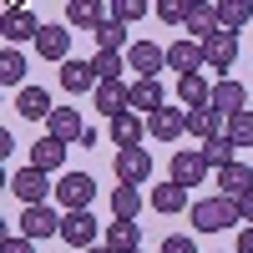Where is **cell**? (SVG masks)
<instances>
[{"mask_svg":"<svg viewBox=\"0 0 253 253\" xmlns=\"http://www.w3.org/2000/svg\"><path fill=\"white\" fill-rule=\"evenodd\" d=\"M137 253H147V248H137Z\"/></svg>","mask_w":253,"mask_h":253,"instance_id":"ee69618b","label":"cell"},{"mask_svg":"<svg viewBox=\"0 0 253 253\" xmlns=\"http://www.w3.org/2000/svg\"><path fill=\"white\" fill-rule=\"evenodd\" d=\"M10 193H15V203L20 208H41V203H51V193H56V182H51V172H41V167H20V172H10Z\"/></svg>","mask_w":253,"mask_h":253,"instance_id":"3957f363","label":"cell"},{"mask_svg":"<svg viewBox=\"0 0 253 253\" xmlns=\"http://www.w3.org/2000/svg\"><path fill=\"white\" fill-rule=\"evenodd\" d=\"M147 203H152V213H162V218H172V213H193V198H187V187H177V182H157L152 193H147Z\"/></svg>","mask_w":253,"mask_h":253,"instance_id":"9a60e30c","label":"cell"},{"mask_svg":"<svg viewBox=\"0 0 253 253\" xmlns=\"http://www.w3.org/2000/svg\"><path fill=\"white\" fill-rule=\"evenodd\" d=\"M0 253H36L26 233H5V243H0Z\"/></svg>","mask_w":253,"mask_h":253,"instance_id":"f35d334b","label":"cell"},{"mask_svg":"<svg viewBox=\"0 0 253 253\" xmlns=\"http://www.w3.org/2000/svg\"><path fill=\"white\" fill-rule=\"evenodd\" d=\"M223 26H218V0H193V15H187V41H213Z\"/></svg>","mask_w":253,"mask_h":253,"instance_id":"4fadbf2b","label":"cell"},{"mask_svg":"<svg viewBox=\"0 0 253 253\" xmlns=\"http://www.w3.org/2000/svg\"><path fill=\"white\" fill-rule=\"evenodd\" d=\"M228 132V122L213 112V107H198V112H187V137H198V142H213Z\"/></svg>","mask_w":253,"mask_h":253,"instance_id":"603a6c76","label":"cell"},{"mask_svg":"<svg viewBox=\"0 0 253 253\" xmlns=\"http://www.w3.org/2000/svg\"><path fill=\"white\" fill-rule=\"evenodd\" d=\"M107 15H112V10H101L96 0H66V20H71V26H86V31H96Z\"/></svg>","mask_w":253,"mask_h":253,"instance_id":"4dcf8cb0","label":"cell"},{"mask_svg":"<svg viewBox=\"0 0 253 253\" xmlns=\"http://www.w3.org/2000/svg\"><path fill=\"white\" fill-rule=\"evenodd\" d=\"M248 20H253V0H218V26H223V31L238 36Z\"/></svg>","mask_w":253,"mask_h":253,"instance_id":"f1b7e54d","label":"cell"},{"mask_svg":"<svg viewBox=\"0 0 253 253\" xmlns=\"http://www.w3.org/2000/svg\"><path fill=\"white\" fill-rule=\"evenodd\" d=\"M0 26H5V46H15V51H20V41H36L46 20H36V10H26V5H10Z\"/></svg>","mask_w":253,"mask_h":253,"instance_id":"8fae6325","label":"cell"},{"mask_svg":"<svg viewBox=\"0 0 253 253\" xmlns=\"http://www.w3.org/2000/svg\"><path fill=\"white\" fill-rule=\"evenodd\" d=\"M96 51H117V56H126V26H122V20H101V26H96Z\"/></svg>","mask_w":253,"mask_h":253,"instance_id":"d6a6232c","label":"cell"},{"mask_svg":"<svg viewBox=\"0 0 253 253\" xmlns=\"http://www.w3.org/2000/svg\"><path fill=\"white\" fill-rule=\"evenodd\" d=\"M126 96H132V112H137V117H157V112L167 107L162 81H132V86H126Z\"/></svg>","mask_w":253,"mask_h":253,"instance_id":"ac0fdd59","label":"cell"},{"mask_svg":"<svg viewBox=\"0 0 253 253\" xmlns=\"http://www.w3.org/2000/svg\"><path fill=\"white\" fill-rule=\"evenodd\" d=\"M208 96H213V86H208L203 76H182V81H177V107H182V112L208 107Z\"/></svg>","mask_w":253,"mask_h":253,"instance_id":"4316f807","label":"cell"},{"mask_svg":"<svg viewBox=\"0 0 253 253\" xmlns=\"http://www.w3.org/2000/svg\"><path fill=\"white\" fill-rule=\"evenodd\" d=\"M86 253H112V248H107V243H96V248H86Z\"/></svg>","mask_w":253,"mask_h":253,"instance_id":"b9f144b4","label":"cell"},{"mask_svg":"<svg viewBox=\"0 0 253 253\" xmlns=\"http://www.w3.org/2000/svg\"><path fill=\"white\" fill-rule=\"evenodd\" d=\"M233 253H253V223L238 228V248H233Z\"/></svg>","mask_w":253,"mask_h":253,"instance_id":"60d3db41","label":"cell"},{"mask_svg":"<svg viewBox=\"0 0 253 253\" xmlns=\"http://www.w3.org/2000/svg\"><path fill=\"white\" fill-rule=\"evenodd\" d=\"M203 61H208L213 71H228V66L238 61V36H233V31H218L213 41H203Z\"/></svg>","mask_w":253,"mask_h":253,"instance_id":"2e32d148","label":"cell"},{"mask_svg":"<svg viewBox=\"0 0 253 253\" xmlns=\"http://www.w3.org/2000/svg\"><path fill=\"white\" fill-rule=\"evenodd\" d=\"M238 218H243V228H248V223H253V187H248V193H243V198H238Z\"/></svg>","mask_w":253,"mask_h":253,"instance_id":"ab89813d","label":"cell"},{"mask_svg":"<svg viewBox=\"0 0 253 253\" xmlns=\"http://www.w3.org/2000/svg\"><path fill=\"white\" fill-rule=\"evenodd\" d=\"M101 243H107L112 253H137V248H142V228L117 218V223H107V238H101Z\"/></svg>","mask_w":253,"mask_h":253,"instance_id":"d4e9b609","label":"cell"},{"mask_svg":"<svg viewBox=\"0 0 253 253\" xmlns=\"http://www.w3.org/2000/svg\"><path fill=\"white\" fill-rule=\"evenodd\" d=\"M26 66H31V61L20 56L15 46H5V51H0V86H10V91H20V81H26Z\"/></svg>","mask_w":253,"mask_h":253,"instance_id":"f546056e","label":"cell"},{"mask_svg":"<svg viewBox=\"0 0 253 253\" xmlns=\"http://www.w3.org/2000/svg\"><path fill=\"white\" fill-rule=\"evenodd\" d=\"M96 112L107 117V122H117V117L132 112V96H126L122 81H101V86H96Z\"/></svg>","mask_w":253,"mask_h":253,"instance_id":"d6986e66","label":"cell"},{"mask_svg":"<svg viewBox=\"0 0 253 253\" xmlns=\"http://www.w3.org/2000/svg\"><path fill=\"white\" fill-rule=\"evenodd\" d=\"M61 162H66V142H56V137L31 142V167H41V172H61Z\"/></svg>","mask_w":253,"mask_h":253,"instance_id":"cb8c5ba5","label":"cell"},{"mask_svg":"<svg viewBox=\"0 0 253 253\" xmlns=\"http://www.w3.org/2000/svg\"><path fill=\"white\" fill-rule=\"evenodd\" d=\"M147 177H152V152H147V147H126V152H117V182L142 187Z\"/></svg>","mask_w":253,"mask_h":253,"instance_id":"9c48e42d","label":"cell"},{"mask_svg":"<svg viewBox=\"0 0 253 253\" xmlns=\"http://www.w3.org/2000/svg\"><path fill=\"white\" fill-rule=\"evenodd\" d=\"M208 172H213V167L203 162L198 147H182V152H172V182H177V187H187V193H193V187H198Z\"/></svg>","mask_w":253,"mask_h":253,"instance_id":"30bf717a","label":"cell"},{"mask_svg":"<svg viewBox=\"0 0 253 253\" xmlns=\"http://www.w3.org/2000/svg\"><path fill=\"white\" fill-rule=\"evenodd\" d=\"M81 132H86V122L76 117V107H66V101H61V107L46 117V137H56V142H81Z\"/></svg>","mask_w":253,"mask_h":253,"instance_id":"5bb4252c","label":"cell"},{"mask_svg":"<svg viewBox=\"0 0 253 253\" xmlns=\"http://www.w3.org/2000/svg\"><path fill=\"white\" fill-rule=\"evenodd\" d=\"M248 112H253V101H248Z\"/></svg>","mask_w":253,"mask_h":253,"instance_id":"7bdbcfd3","label":"cell"},{"mask_svg":"<svg viewBox=\"0 0 253 253\" xmlns=\"http://www.w3.org/2000/svg\"><path fill=\"white\" fill-rule=\"evenodd\" d=\"M126 66L137 71V81H157V71L167 66V46H157V41H132V46H126Z\"/></svg>","mask_w":253,"mask_h":253,"instance_id":"8992f818","label":"cell"},{"mask_svg":"<svg viewBox=\"0 0 253 253\" xmlns=\"http://www.w3.org/2000/svg\"><path fill=\"white\" fill-rule=\"evenodd\" d=\"M157 20H167V26H182L187 31V15H193V0H157Z\"/></svg>","mask_w":253,"mask_h":253,"instance_id":"e575fe53","label":"cell"},{"mask_svg":"<svg viewBox=\"0 0 253 253\" xmlns=\"http://www.w3.org/2000/svg\"><path fill=\"white\" fill-rule=\"evenodd\" d=\"M56 71H61V91H71V96L96 91V71H91V61H66V66H56Z\"/></svg>","mask_w":253,"mask_h":253,"instance_id":"44dd1931","label":"cell"},{"mask_svg":"<svg viewBox=\"0 0 253 253\" xmlns=\"http://www.w3.org/2000/svg\"><path fill=\"white\" fill-rule=\"evenodd\" d=\"M61 208H51V203H41V208H20V233H26L31 243L36 238H61Z\"/></svg>","mask_w":253,"mask_h":253,"instance_id":"277c9868","label":"cell"},{"mask_svg":"<svg viewBox=\"0 0 253 253\" xmlns=\"http://www.w3.org/2000/svg\"><path fill=\"white\" fill-rule=\"evenodd\" d=\"M15 107H20V117L46 122V117L56 112V101H51V91H46V86H20V91H15Z\"/></svg>","mask_w":253,"mask_h":253,"instance_id":"7402d4cb","label":"cell"},{"mask_svg":"<svg viewBox=\"0 0 253 253\" xmlns=\"http://www.w3.org/2000/svg\"><path fill=\"white\" fill-rule=\"evenodd\" d=\"M36 56L41 61H56V66H66L71 61V26H61V20H46L36 36Z\"/></svg>","mask_w":253,"mask_h":253,"instance_id":"5b68a950","label":"cell"},{"mask_svg":"<svg viewBox=\"0 0 253 253\" xmlns=\"http://www.w3.org/2000/svg\"><path fill=\"white\" fill-rule=\"evenodd\" d=\"M61 238H66L71 248H96L107 233H101V223L91 213H66V218H61Z\"/></svg>","mask_w":253,"mask_h":253,"instance_id":"ba28073f","label":"cell"},{"mask_svg":"<svg viewBox=\"0 0 253 253\" xmlns=\"http://www.w3.org/2000/svg\"><path fill=\"white\" fill-rule=\"evenodd\" d=\"M137 213H142V187H126V182H117V187H112V218H122V223H137Z\"/></svg>","mask_w":253,"mask_h":253,"instance_id":"484cf974","label":"cell"},{"mask_svg":"<svg viewBox=\"0 0 253 253\" xmlns=\"http://www.w3.org/2000/svg\"><path fill=\"white\" fill-rule=\"evenodd\" d=\"M248 101H253V91H243V81H233V76H223L218 86H213V96H208V107H213L223 122L228 117H238V112H248Z\"/></svg>","mask_w":253,"mask_h":253,"instance_id":"52a82bcc","label":"cell"},{"mask_svg":"<svg viewBox=\"0 0 253 253\" xmlns=\"http://www.w3.org/2000/svg\"><path fill=\"white\" fill-rule=\"evenodd\" d=\"M91 71H96V86H101V81H122L126 56H117V51H96V56H91Z\"/></svg>","mask_w":253,"mask_h":253,"instance_id":"836d02e7","label":"cell"},{"mask_svg":"<svg viewBox=\"0 0 253 253\" xmlns=\"http://www.w3.org/2000/svg\"><path fill=\"white\" fill-rule=\"evenodd\" d=\"M112 142H117V152H126V147H142V117L137 112H126L112 122Z\"/></svg>","mask_w":253,"mask_h":253,"instance_id":"1f68e13d","label":"cell"},{"mask_svg":"<svg viewBox=\"0 0 253 253\" xmlns=\"http://www.w3.org/2000/svg\"><path fill=\"white\" fill-rule=\"evenodd\" d=\"M218 253H223V248H218Z\"/></svg>","mask_w":253,"mask_h":253,"instance_id":"f6af8a7d","label":"cell"},{"mask_svg":"<svg viewBox=\"0 0 253 253\" xmlns=\"http://www.w3.org/2000/svg\"><path fill=\"white\" fill-rule=\"evenodd\" d=\"M228 137H233V147H253V112L228 117Z\"/></svg>","mask_w":253,"mask_h":253,"instance_id":"8d00e7d4","label":"cell"},{"mask_svg":"<svg viewBox=\"0 0 253 253\" xmlns=\"http://www.w3.org/2000/svg\"><path fill=\"white\" fill-rule=\"evenodd\" d=\"M162 253H198V243L187 238V233H167L162 238Z\"/></svg>","mask_w":253,"mask_h":253,"instance_id":"74e56055","label":"cell"},{"mask_svg":"<svg viewBox=\"0 0 253 253\" xmlns=\"http://www.w3.org/2000/svg\"><path fill=\"white\" fill-rule=\"evenodd\" d=\"M112 20H122V26H132V20H142L147 10H152V5H147V0H112Z\"/></svg>","mask_w":253,"mask_h":253,"instance_id":"d590c367","label":"cell"},{"mask_svg":"<svg viewBox=\"0 0 253 253\" xmlns=\"http://www.w3.org/2000/svg\"><path fill=\"white\" fill-rule=\"evenodd\" d=\"M167 66L177 71V81H182V76H198V71L208 66V61H203V46H198V41H177V46H167Z\"/></svg>","mask_w":253,"mask_h":253,"instance_id":"e0dca14e","label":"cell"},{"mask_svg":"<svg viewBox=\"0 0 253 253\" xmlns=\"http://www.w3.org/2000/svg\"><path fill=\"white\" fill-rule=\"evenodd\" d=\"M193 228L198 233H223V228H243V218H238V203L233 198H203V203H193Z\"/></svg>","mask_w":253,"mask_h":253,"instance_id":"6da1fadb","label":"cell"},{"mask_svg":"<svg viewBox=\"0 0 253 253\" xmlns=\"http://www.w3.org/2000/svg\"><path fill=\"white\" fill-rule=\"evenodd\" d=\"M182 132H187V112L177 101H167L157 117H147V137H157V142H177Z\"/></svg>","mask_w":253,"mask_h":253,"instance_id":"7c38bea8","label":"cell"},{"mask_svg":"<svg viewBox=\"0 0 253 253\" xmlns=\"http://www.w3.org/2000/svg\"><path fill=\"white\" fill-rule=\"evenodd\" d=\"M56 203H61V213H91V203H96V177H91V172H61Z\"/></svg>","mask_w":253,"mask_h":253,"instance_id":"7a4b0ae2","label":"cell"},{"mask_svg":"<svg viewBox=\"0 0 253 253\" xmlns=\"http://www.w3.org/2000/svg\"><path fill=\"white\" fill-rule=\"evenodd\" d=\"M213 182H218V198H233V203H238L248 187H253V167H248V162H228Z\"/></svg>","mask_w":253,"mask_h":253,"instance_id":"ffe728a7","label":"cell"},{"mask_svg":"<svg viewBox=\"0 0 253 253\" xmlns=\"http://www.w3.org/2000/svg\"><path fill=\"white\" fill-rule=\"evenodd\" d=\"M198 152H203V162L213 167V172H223L228 162H238V147H233V137H228V132H223V137H213V142H203Z\"/></svg>","mask_w":253,"mask_h":253,"instance_id":"83f0119b","label":"cell"}]
</instances>
